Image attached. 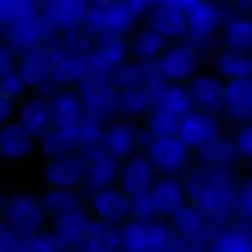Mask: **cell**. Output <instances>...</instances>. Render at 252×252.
I'll return each mask as SVG.
<instances>
[{"instance_id":"8d00e7d4","label":"cell","mask_w":252,"mask_h":252,"mask_svg":"<svg viewBox=\"0 0 252 252\" xmlns=\"http://www.w3.org/2000/svg\"><path fill=\"white\" fill-rule=\"evenodd\" d=\"M165 41H166V37L162 36L153 27L142 30L135 34L134 39H133L132 52L135 57L142 61L155 59L161 53L165 46Z\"/></svg>"},{"instance_id":"8992f818","label":"cell","mask_w":252,"mask_h":252,"mask_svg":"<svg viewBox=\"0 0 252 252\" xmlns=\"http://www.w3.org/2000/svg\"><path fill=\"white\" fill-rule=\"evenodd\" d=\"M51 24L46 15L38 16L34 12L21 20L2 25V33L7 47L12 51L25 53L39 48V46L48 38Z\"/></svg>"},{"instance_id":"74e56055","label":"cell","mask_w":252,"mask_h":252,"mask_svg":"<svg viewBox=\"0 0 252 252\" xmlns=\"http://www.w3.org/2000/svg\"><path fill=\"white\" fill-rule=\"evenodd\" d=\"M112 83L116 88L122 90L133 88H144L145 64L140 61L138 63H121L112 71Z\"/></svg>"},{"instance_id":"5bb4252c","label":"cell","mask_w":252,"mask_h":252,"mask_svg":"<svg viewBox=\"0 0 252 252\" xmlns=\"http://www.w3.org/2000/svg\"><path fill=\"white\" fill-rule=\"evenodd\" d=\"M127 48L120 36L101 34L97 44L88 54L91 74H106L113 71L125 59Z\"/></svg>"},{"instance_id":"f1b7e54d","label":"cell","mask_w":252,"mask_h":252,"mask_svg":"<svg viewBox=\"0 0 252 252\" xmlns=\"http://www.w3.org/2000/svg\"><path fill=\"white\" fill-rule=\"evenodd\" d=\"M17 121L32 135L44 134L52 125L48 102L42 98L26 100L20 106Z\"/></svg>"},{"instance_id":"4dcf8cb0","label":"cell","mask_w":252,"mask_h":252,"mask_svg":"<svg viewBox=\"0 0 252 252\" xmlns=\"http://www.w3.org/2000/svg\"><path fill=\"white\" fill-rule=\"evenodd\" d=\"M137 143L138 135L135 130L126 123H117L103 132L101 145L116 159H121L128 157Z\"/></svg>"},{"instance_id":"e0dca14e","label":"cell","mask_w":252,"mask_h":252,"mask_svg":"<svg viewBox=\"0 0 252 252\" xmlns=\"http://www.w3.org/2000/svg\"><path fill=\"white\" fill-rule=\"evenodd\" d=\"M51 122L53 127L75 126L84 117V108L79 93L56 89L48 97Z\"/></svg>"},{"instance_id":"277c9868","label":"cell","mask_w":252,"mask_h":252,"mask_svg":"<svg viewBox=\"0 0 252 252\" xmlns=\"http://www.w3.org/2000/svg\"><path fill=\"white\" fill-rule=\"evenodd\" d=\"M122 248L128 251H159L169 248L171 231L166 225L154 220L137 219L122 230Z\"/></svg>"},{"instance_id":"f6af8a7d","label":"cell","mask_w":252,"mask_h":252,"mask_svg":"<svg viewBox=\"0 0 252 252\" xmlns=\"http://www.w3.org/2000/svg\"><path fill=\"white\" fill-rule=\"evenodd\" d=\"M241 157L252 159V121L244 122L236 130L234 138Z\"/></svg>"},{"instance_id":"52a82bcc","label":"cell","mask_w":252,"mask_h":252,"mask_svg":"<svg viewBox=\"0 0 252 252\" xmlns=\"http://www.w3.org/2000/svg\"><path fill=\"white\" fill-rule=\"evenodd\" d=\"M187 148L179 135H154L147 145L148 158L157 171L174 174L186 162Z\"/></svg>"},{"instance_id":"d590c367","label":"cell","mask_w":252,"mask_h":252,"mask_svg":"<svg viewBox=\"0 0 252 252\" xmlns=\"http://www.w3.org/2000/svg\"><path fill=\"white\" fill-rule=\"evenodd\" d=\"M42 207L49 216L58 218L71 211L80 208V202L69 189L54 187L42 196Z\"/></svg>"},{"instance_id":"60d3db41","label":"cell","mask_w":252,"mask_h":252,"mask_svg":"<svg viewBox=\"0 0 252 252\" xmlns=\"http://www.w3.org/2000/svg\"><path fill=\"white\" fill-rule=\"evenodd\" d=\"M37 0H0V17L2 25L17 21L34 14Z\"/></svg>"},{"instance_id":"603a6c76","label":"cell","mask_w":252,"mask_h":252,"mask_svg":"<svg viewBox=\"0 0 252 252\" xmlns=\"http://www.w3.org/2000/svg\"><path fill=\"white\" fill-rule=\"evenodd\" d=\"M120 246H122V234L113 228V224L96 219L90 220L86 235L75 249L83 251H106L115 250Z\"/></svg>"},{"instance_id":"836d02e7","label":"cell","mask_w":252,"mask_h":252,"mask_svg":"<svg viewBox=\"0 0 252 252\" xmlns=\"http://www.w3.org/2000/svg\"><path fill=\"white\" fill-rule=\"evenodd\" d=\"M229 49L243 53L252 52V19L248 16H235L229 20L224 34Z\"/></svg>"},{"instance_id":"816d5d0a","label":"cell","mask_w":252,"mask_h":252,"mask_svg":"<svg viewBox=\"0 0 252 252\" xmlns=\"http://www.w3.org/2000/svg\"><path fill=\"white\" fill-rule=\"evenodd\" d=\"M11 100L12 98L1 96V102H0V117L2 121L6 120L11 113Z\"/></svg>"},{"instance_id":"83f0119b","label":"cell","mask_w":252,"mask_h":252,"mask_svg":"<svg viewBox=\"0 0 252 252\" xmlns=\"http://www.w3.org/2000/svg\"><path fill=\"white\" fill-rule=\"evenodd\" d=\"M192 96L189 88L182 84H166L159 94L154 96L153 107L154 110L164 111L182 118L191 112Z\"/></svg>"},{"instance_id":"f907efd6","label":"cell","mask_w":252,"mask_h":252,"mask_svg":"<svg viewBox=\"0 0 252 252\" xmlns=\"http://www.w3.org/2000/svg\"><path fill=\"white\" fill-rule=\"evenodd\" d=\"M199 0H162V2L167 5H171V6L177 7V9L182 10V11L186 12L187 10L191 9L193 5H196Z\"/></svg>"},{"instance_id":"5b68a950","label":"cell","mask_w":252,"mask_h":252,"mask_svg":"<svg viewBox=\"0 0 252 252\" xmlns=\"http://www.w3.org/2000/svg\"><path fill=\"white\" fill-rule=\"evenodd\" d=\"M134 14L135 11L126 0H113L108 4L90 7L85 22L94 33L121 36L130 30Z\"/></svg>"},{"instance_id":"bcb514c9","label":"cell","mask_w":252,"mask_h":252,"mask_svg":"<svg viewBox=\"0 0 252 252\" xmlns=\"http://www.w3.org/2000/svg\"><path fill=\"white\" fill-rule=\"evenodd\" d=\"M236 208L244 217L252 219V177L244 181L239 187Z\"/></svg>"},{"instance_id":"7a4b0ae2","label":"cell","mask_w":252,"mask_h":252,"mask_svg":"<svg viewBox=\"0 0 252 252\" xmlns=\"http://www.w3.org/2000/svg\"><path fill=\"white\" fill-rule=\"evenodd\" d=\"M2 225L11 229L20 236L38 233L44 223V212L41 199L31 193L10 194L2 202Z\"/></svg>"},{"instance_id":"c3c4849f","label":"cell","mask_w":252,"mask_h":252,"mask_svg":"<svg viewBox=\"0 0 252 252\" xmlns=\"http://www.w3.org/2000/svg\"><path fill=\"white\" fill-rule=\"evenodd\" d=\"M126 1L135 12H143L155 7L162 2V0H126Z\"/></svg>"},{"instance_id":"6da1fadb","label":"cell","mask_w":252,"mask_h":252,"mask_svg":"<svg viewBox=\"0 0 252 252\" xmlns=\"http://www.w3.org/2000/svg\"><path fill=\"white\" fill-rule=\"evenodd\" d=\"M185 186L196 208L209 218H226L236 207L239 189L231 166L202 164L189 172Z\"/></svg>"},{"instance_id":"484cf974","label":"cell","mask_w":252,"mask_h":252,"mask_svg":"<svg viewBox=\"0 0 252 252\" xmlns=\"http://www.w3.org/2000/svg\"><path fill=\"white\" fill-rule=\"evenodd\" d=\"M89 223L86 214L80 208L56 218L53 234L61 243L62 248H74L86 235Z\"/></svg>"},{"instance_id":"7402d4cb","label":"cell","mask_w":252,"mask_h":252,"mask_svg":"<svg viewBox=\"0 0 252 252\" xmlns=\"http://www.w3.org/2000/svg\"><path fill=\"white\" fill-rule=\"evenodd\" d=\"M32 134L19 122L2 126L0 133V153L2 159L19 162L30 155L32 150Z\"/></svg>"},{"instance_id":"2e32d148","label":"cell","mask_w":252,"mask_h":252,"mask_svg":"<svg viewBox=\"0 0 252 252\" xmlns=\"http://www.w3.org/2000/svg\"><path fill=\"white\" fill-rule=\"evenodd\" d=\"M86 174V160L78 157H66L52 159L44 169V176L48 184L61 189H74L83 184Z\"/></svg>"},{"instance_id":"44dd1931","label":"cell","mask_w":252,"mask_h":252,"mask_svg":"<svg viewBox=\"0 0 252 252\" xmlns=\"http://www.w3.org/2000/svg\"><path fill=\"white\" fill-rule=\"evenodd\" d=\"M148 192L152 198L158 218L174 216L179 209L184 207L185 189L176 180H160L155 182Z\"/></svg>"},{"instance_id":"30bf717a","label":"cell","mask_w":252,"mask_h":252,"mask_svg":"<svg viewBox=\"0 0 252 252\" xmlns=\"http://www.w3.org/2000/svg\"><path fill=\"white\" fill-rule=\"evenodd\" d=\"M189 94L193 105L201 111L216 115L224 108L225 86L218 78L208 74H196L189 80Z\"/></svg>"},{"instance_id":"1f68e13d","label":"cell","mask_w":252,"mask_h":252,"mask_svg":"<svg viewBox=\"0 0 252 252\" xmlns=\"http://www.w3.org/2000/svg\"><path fill=\"white\" fill-rule=\"evenodd\" d=\"M241 154L234 139L226 137H217L203 148H201L199 159L202 164L212 166H233L239 161Z\"/></svg>"},{"instance_id":"681fc988","label":"cell","mask_w":252,"mask_h":252,"mask_svg":"<svg viewBox=\"0 0 252 252\" xmlns=\"http://www.w3.org/2000/svg\"><path fill=\"white\" fill-rule=\"evenodd\" d=\"M12 49L10 47H2L1 53H0V69H1V74L6 73V71L12 70Z\"/></svg>"},{"instance_id":"d6a6232c","label":"cell","mask_w":252,"mask_h":252,"mask_svg":"<svg viewBox=\"0 0 252 252\" xmlns=\"http://www.w3.org/2000/svg\"><path fill=\"white\" fill-rule=\"evenodd\" d=\"M209 249L221 252L252 251L251 228L248 224H244L228 229L212 241Z\"/></svg>"},{"instance_id":"4316f807","label":"cell","mask_w":252,"mask_h":252,"mask_svg":"<svg viewBox=\"0 0 252 252\" xmlns=\"http://www.w3.org/2000/svg\"><path fill=\"white\" fill-rule=\"evenodd\" d=\"M52 58L51 52L42 48L25 52L17 66V73L21 75L26 85H43L47 78H51Z\"/></svg>"},{"instance_id":"cb8c5ba5","label":"cell","mask_w":252,"mask_h":252,"mask_svg":"<svg viewBox=\"0 0 252 252\" xmlns=\"http://www.w3.org/2000/svg\"><path fill=\"white\" fill-rule=\"evenodd\" d=\"M41 148L44 155L51 159L71 155L79 145L78 125L69 127H53L42 134Z\"/></svg>"},{"instance_id":"4fadbf2b","label":"cell","mask_w":252,"mask_h":252,"mask_svg":"<svg viewBox=\"0 0 252 252\" xmlns=\"http://www.w3.org/2000/svg\"><path fill=\"white\" fill-rule=\"evenodd\" d=\"M91 207L98 219L116 224L132 214V197L125 191L105 189L94 194Z\"/></svg>"},{"instance_id":"7c38bea8","label":"cell","mask_w":252,"mask_h":252,"mask_svg":"<svg viewBox=\"0 0 252 252\" xmlns=\"http://www.w3.org/2000/svg\"><path fill=\"white\" fill-rule=\"evenodd\" d=\"M155 171L148 155H134L121 170V187L130 197L145 193L155 184Z\"/></svg>"},{"instance_id":"f546056e","label":"cell","mask_w":252,"mask_h":252,"mask_svg":"<svg viewBox=\"0 0 252 252\" xmlns=\"http://www.w3.org/2000/svg\"><path fill=\"white\" fill-rule=\"evenodd\" d=\"M206 214L199 209H181L172 216L176 233L189 239L197 249H202V244L206 240Z\"/></svg>"},{"instance_id":"d4e9b609","label":"cell","mask_w":252,"mask_h":252,"mask_svg":"<svg viewBox=\"0 0 252 252\" xmlns=\"http://www.w3.org/2000/svg\"><path fill=\"white\" fill-rule=\"evenodd\" d=\"M150 27L157 30L166 38H175L187 31V17L185 11L160 2L153 7L149 16Z\"/></svg>"},{"instance_id":"d6986e66","label":"cell","mask_w":252,"mask_h":252,"mask_svg":"<svg viewBox=\"0 0 252 252\" xmlns=\"http://www.w3.org/2000/svg\"><path fill=\"white\" fill-rule=\"evenodd\" d=\"M187 30L194 42L208 38L218 25L223 21L224 12L218 5L199 0L196 5L186 11Z\"/></svg>"},{"instance_id":"ab89813d","label":"cell","mask_w":252,"mask_h":252,"mask_svg":"<svg viewBox=\"0 0 252 252\" xmlns=\"http://www.w3.org/2000/svg\"><path fill=\"white\" fill-rule=\"evenodd\" d=\"M78 134L79 145L80 148H84L86 152L100 147L103 138V130L101 128L100 120L84 115L80 122L78 123Z\"/></svg>"},{"instance_id":"3957f363","label":"cell","mask_w":252,"mask_h":252,"mask_svg":"<svg viewBox=\"0 0 252 252\" xmlns=\"http://www.w3.org/2000/svg\"><path fill=\"white\" fill-rule=\"evenodd\" d=\"M78 93L86 116L101 121L120 110V94L105 74H89L79 83Z\"/></svg>"},{"instance_id":"e575fe53","label":"cell","mask_w":252,"mask_h":252,"mask_svg":"<svg viewBox=\"0 0 252 252\" xmlns=\"http://www.w3.org/2000/svg\"><path fill=\"white\" fill-rule=\"evenodd\" d=\"M217 71L229 80L252 76V57L236 51L223 52L217 58Z\"/></svg>"},{"instance_id":"ffe728a7","label":"cell","mask_w":252,"mask_h":252,"mask_svg":"<svg viewBox=\"0 0 252 252\" xmlns=\"http://www.w3.org/2000/svg\"><path fill=\"white\" fill-rule=\"evenodd\" d=\"M224 108L234 121H252V76L229 81L225 86Z\"/></svg>"},{"instance_id":"9a60e30c","label":"cell","mask_w":252,"mask_h":252,"mask_svg":"<svg viewBox=\"0 0 252 252\" xmlns=\"http://www.w3.org/2000/svg\"><path fill=\"white\" fill-rule=\"evenodd\" d=\"M51 79L57 85L80 83L84 78L91 74L88 56L68 53L59 48H54L51 52Z\"/></svg>"},{"instance_id":"b9f144b4","label":"cell","mask_w":252,"mask_h":252,"mask_svg":"<svg viewBox=\"0 0 252 252\" xmlns=\"http://www.w3.org/2000/svg\"><path fill=\"white\" fill-rule=\"evenodd\" d=\"M62 248L54 234L36 233L30 236H22L21 252H47L57 251Z\"/></svg>"},{"instance_id":"f35d334b","label":"cell","mask_w":252,"mask_h":252,"mask_svg":"<svg viewBox=\"0 0 252 252\" xmlns=\"http://www.w3.org/2000/svg\"><path fill=\"white\" fill-rule=\"evenodd\" d=\"M152 93L145 88L125 89L120 94V110L128 116H138L153 106Z\"/></svg>"},{"instance_id":"f5cc1de1","label":"cell","mask_w":252,"mask_h":252,"mask_svg":"<svg viewBox=\"0 0 252 252\" xmlns=\"http://www.w3.org/2000/svg\"><path fill=\"white\" fill-rule=\"evenodd\" d=\"M90 2H93L94 5H103V4H108V2L113 1V0H89Z\"/></svg>"},{"instance_id":"11a10c76","label":"cell","mask_w":252,"mask_h":252,"mask_svg":"<svg viewBox=\"0 0 252 252\" xmlns=\"http://www.w3.org/2000/svg\"><path fill=\"white\" fill-rule=\"evenodd\" d=\"M41 1H44V0H41Z\"/></svg>"},{"instance_id":"8fae6325","label":"cell","mask_w":252,"mask_h":252,"mask_svg":"<svg viewBox=\"0 0 252 252\" xmlns=\"http://www.w3.org/2000/svg\"><path fill=\"white\" fill-rule=\"evenodd\" d=\"M158 63L166 79L180 83L196 75L198 56L191 46H176L166 49Z\"/></svg>"},{"instance_id":"db71d44e","label":"cell","mask_w":252,"mask_h":252,"mask_svg":"<svg viewBox=\"0 0 252 252\" xmlns=\"http://www.w3.org/2000/svg\"><path fill=\"white\" fill-rule=\"evenodd\" d=\"M251 171H252V165H251Z\"/></svg>"},{"instance_id":"ee69618b","label":"cell","mask_w":252,"mask_h":252,"mask_svg":"<svg viewBox=\"0 0 252 252\" xmlns=\"http://www.w3.org/2000/svg\"><path fill=\"white\" fill-rule=\"evenodd\" d=\"M25 85H26V83L21 78V75L17 73V70L15 71L12 69V70L1 74V96L9 98L15 97L19 94H21Z\"/></svg>"},{"instance_id":"7bdbcfd3","label":"cell","mask_w":252,"mask_h":252,"mask_svg":"<svg viewBox=\"0 0 252 252\" xmlns=\"http://www.w3.org/2000/svg\"><path fill=\"white\" fill-rule=\"evenodd\" d=\"M181 118L164 111L154 110L150 118V129L154 135H177Z\"/></svg>"},{"instance_id":"9c48e42d","label":"cell","mask_w":252,"mask_h":252,"mask_svg":"<svg viewBox=\"0 0 252 252\" xmlns=\"http://www.w3.org/2000/svg\"><path fill=\"white\" fill-rule=\"evenodd\" d=\"M219 122L214 113L189 112L181 118L179 135L189 148H203L218 137Z\"/></svg>"},{"instance_id":"ba28073f","label":"cell","mask_w":252,"mask_h":252,"mask_svg":"<svg viewBox=\"0 0 252 252\" xmlns=\"http://www.w3.org/2000/svg\"><path fill=\"white\" fill-rule=\"evenodd\" d=\"M118 175L117 159L106 152L102 145L88 152L84 186L88 191L96 192L108 189Z\"/></svg>"},{"instance_id":"ac0fdd59","label":"cell","mask_w":252,"mask_h":252,"mask_svg":"<svg viewBox=\"0 0 252 252\" xmlns=\"http://www.w3.org/2000/svg\"><path fill=\"white\" fill-rule=\"evenodd\" d=\"M47 19L64 31L76 30L86 20L89 0H44Z\"/></svg>"},{"instance_id":"7dc6e473","label":"cell","mask_w":252,"mask_h":252,"mask_svg":"<svg viewBox=\"0 0 252 252\" xmlns=\"http://www.w3.org/2000/svg\"><path fill=\"white\" fill-rule=\"evenodd\" d=\"M22 236L2 225L0 233V252H21Z\"/></svg>"}]
</instances>
